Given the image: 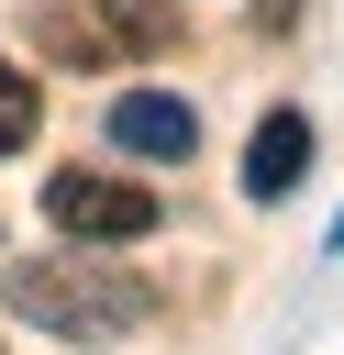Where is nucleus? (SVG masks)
<instances>
[{"label":"nucleus","instance_id":"obj_1","mask_svg":"<svg viewBox=\"0 0 344 355\" xmlns=\"http://www.w3.org/2000/svg\"><path fill=\"white\" fill-rule=\"evenodd\" d=\"M0 311L33 322V333H67V344H111V333L155 322V288L122 277V266L89 244V255H22V266L0 277Z\"/></svg>","mask_w":344,"mask_h":355},{"label":"nucleus","instance_id":"obj_2","mask_svg":"<svg viewBox=\"0 0 344 355\" xmlns=\"http://www.w3.org/2000/svg\"><path fill=\"white\" fill-rule=\"evenodd\" d=\"M33 44L55 67H144L178 44V0H33Z\"/></svg>","mask_w":344,"mask_h":355},{"label":"nucleus","instance_id":"obj_3","mask_svg":"<svg viewBox=\"0 0 344 355\" xmlns=\"http://www.w3.org/2000/svg\"><path fill=\"white\" fill-rule=\"evenodd\" d=\"M44 211H55L67 244H133V233H155V189H133L111 166H55L44 178Z\"/></svg>","mask_w":344,"mask_h":355},{"label":"nucleus","instance_id":"obj_4","mask_svg":"<svg viewBox=\"0 0 344 355\" xmlns=\"http://www.w3.org/2000/svg\"><path fill=\"white\" fill-rule=\"evenodd\" d=\"M111 144H122V155H166V166H178V155L200 144V111H189V100H166V89H122V100H111Z\"/></svg>","mask_w":344,"mask_h":355},{"label":"nucleus","instance_id":"obj_5","mask_svg":"<svg viewBox=\"0 0 344 355\" xmlns=\"http://www.w3.org/2000/svg\"><path fill=\"white\" fill-rule=\"evenodd\" d=\"M300 178H311V122H300V111H266L255 144H244V189H255V200H289Z\"/></svg>","mask_w":344,"mask_h":355},{"label":"nucleus","instance_id":"obj_6","mask_svg":"<svg viewBox=\"0 0 344 355\" xmlns=\"http://www.w3.org/2000/svg\"><path fill=\"white\" fill-rule=\"evenodd\" d=\"M33 111H44V100H33V78H22V67H0V155H11V144H33Z\"/></svg>","mask_w":344,"mask_h":355}]
</instances>
